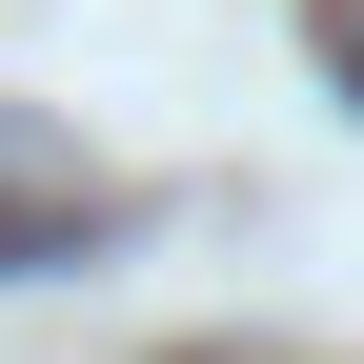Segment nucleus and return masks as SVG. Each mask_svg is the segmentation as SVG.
Masks as SVG:
<instances>
[{"mask_svg": "<svg viewBox=\"0 0 364 364\" xmlns=\"http://www.w3.org/2000/svg\"><path fill=\"white\" fill-rule=\"evenodd\" d=\"M324 61H344V81H364V0H324Z\"/></svg>", "mask_w": 364, "mask_h": 364, "instance_id": "obj_1", "label": "nucleus"}]
</instances>
